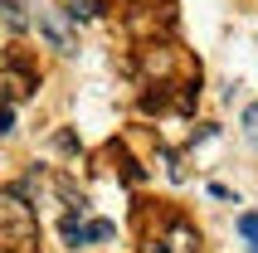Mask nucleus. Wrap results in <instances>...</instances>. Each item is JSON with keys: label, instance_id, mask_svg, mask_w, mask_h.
<instances>
[{"label": "nucleus", "instance_id": "obj_1", "mask_svg": "<svg viewBox=\"0 0 258 253\" xmlns=\"http://www.w3.org/2000/svg\"><path fill=\"white\" fill-rule=\"evenodd\" d=\"M39 243V219L25 190H0V248L5 253H29Z\"/></svg>", "mask_w": 258, "mask_h": 253}, {"label": "nucleus", "instance_id": "obj_2", "mask_svg": "<svg viewBox=\"0 0 258 253\" xmlns=\"http://www.w3.org/2000/svg\"><path fill=\"white\" fill-rule=\"evenodd\" d=\"M39 34L58 54H78V34L63 25V10H54V5H39Z\"/></svg>", "mask_w": 258, "mask_h": 253}, {"label": "nucleus", "instance_id": "obj_3", "mask_svg": "<svg viewBox=\"0 0 258 253\" xmlns=\"http://www.w3.org/2000/svg\"><path fill=\"white\" fill-rule=\"evenodd\" d=\"M151 253H200V234H195V224H185V219H171L166 234L151 243Z\"/></svg>", "mask_w": 258, "mask_h": 253}, {"label": "nucleus", "instance_id": "obj_4", "mask_svg": "<svg viewBox=\"0 0 258 253\" xmlns=\"http://www.w3.org/2000/svg\"><path fill=\"white\" fill-rule=\"evenodd\" d=\"M58 234H63V243H69V248H83V243H88V224H83V214L69 210L63 219H58Z\"/></svg>", "mask_w": 258, "mask_h": 253}, {"label": "nucleus", "instance_id": "obj_5", "mask_svg": "<svg viewBox=\"0 0 258 253\" xmlns=\"http://www.w3.org/2000/svg\"><path fill=\"white\" fill-rule=\"evenodd\" d=\"M0 15H5V25H10V29H25V25H29L25 0H0Z\"/></svg>", "mask_w": 258, "mask_h": 253}, {"label": "nucleus", "instance_id": "obj_6", "mask_svg": "<svg viewBox=\"0 0 258 253\" xmlns=\"http://www.w3.org/2000/svg\"><path fill=\"white\" fill-rule=\"evenodd\" d=\"M107 239H117L112 219H88V243H107Z\"/></svg>", "mask_w": 258, "mask_h": 253}, {"label": "nucleus", "instance_id": "obj_7", "mask_svg": "<svg viewBox=\"0 0 258 253\" xmlns=\"http://www.w3.org/2000/svg\"><path fill=\"white\" fill-rule=\"evenodd\" d=\"M63 15H69V20H93V15H102V0H73Z\"/></svg>", "mask_w": 258, "mask_h": 253}, {"label": "nucleus", "instance_id": "obj_8", "mask_svg": "<svg viewBox=\"0 0 258 253\" xmlns=\"http://www.w3.org/2000/svg\"><path fill=\"white\" fill-rule=\"evenodd\" d=\"M244 137L258 146V107H248V112H244Z\"/></svg>", "mask_w": 258, "mask_h": 253}, {"label": "nucleus", "instance_id": "obj_9", "mask_svg": "<svg viewBox=\"0 0 258 253\" xmlns=\"http://www.w3.org/2000/svg\"><path fill=\"white\" fill-rule=\"evenodd\" d=\"M239 234H244V239H258V214H244V219H239Z\"/></svg>", "mask_w": 258, "mask_h": 253}, {"label": "nucleus", "instance_id": "obj_10", "mask_svg": "<svg viewBox=\"0 0 258 253\" xmlns=\"http://www.w3.org/2000/svg\"><path fill=\"white\" fill-rule=\"evenodd\" d=\"M10 132H15V112L0 102V137H10Z\"/></svg>", "mask_w": 258, "mask_h": 253}, {"label": "nucleus", "instance_id": "obj_11", "mask_svg": "<svg viewBox=\"0 0 258 253\" xmlns=\"http://www.w3.org/2000/svg\"><path fill=\"white\" fill-rule=\"evenodd\" d=\"M253 253H258V239H253Z\"/></svg>", "mask_w": 258, "mask_h": 253}]
</instances>
